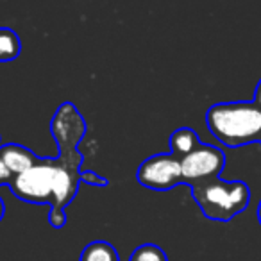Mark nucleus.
<instances>
[{"instance_id":"4","label":"nucleus","mask_w":261,"mask_h":261,"mask_svg":"<svg viewBox=\"0 0 261 261\" xmlns=\"http://www.w3.org/2000/svg\"><path fill=\"white\" fill-rule=\"evenodd\" d=\"M136 179L143 188L154 192H167L175 188L182 185L181 160L172 152L154 154L138 167Z\"/></svg>"},{"instance_id":"16","label":"nucleus","mask_w":261,"mask_h":261,"mask_svg":"<svg viewBox=\"0 0 261 261\" xmlns=\"http://www.w3.org/2000/svg\"><path fill=\"white\" fill-rule=\"evenodd\" d=\"M0 145H2V136H0Z\"/></svg>"},{"instance_id":"5","label":"nucleus","mask_w":261,"mask_h":261,"mask_svg":"<svg viewBox=\"0 0 261 261\" xmlns=\"http://www.w3.org/2000/svg\"><path fill=\"white\" fill-rule=\"evenodd\" d=\"M225 167V154L218 147L200 143L192 154L181 160L182 185L195 186L220 177Z\"/></svg>"},{"instance_id":"2","label":"nucleus","mask_w":261,"mask_h":261,"mask_svg":"<svg viewBox=\"0 0 261 261\" xmlns=\"http://www.w3.org/2000/svg\"><path fill=\"white\" fill-rule=\"evenodd\" d=\"M211 136L222 145L238 149L261 145V106L256 102H220L206 113Z\"/></svg>"},{"instance_id":"7","label":"nucleus","mask_w":261,"mask_h":261,"mask_svg":"<svg viewBox=\"0 0 261 261\" xmlns=\"http://www.w3.org/2000/svg\"><path fill=\"white\" fill-rule=\"evenodd\" d=\"M199 145H200V138L192 127H179V129H175L172 133L170 138H168L170 152L174 156H177L179 160L192 154Z\"/></svg>"},{"instance_id":"1","label":"nucleus","mask_w":261,"mask_h":261,"mask_svg":"<svg viewBox=\"0 0 261 261\" xmlns=\"http://www.w3.org/2000/svg\"><path fill=\"white\" fill-rule=\"evenodd\" d=\"M83 154L79 149L59 150L56 160L45 158L33 168L15 175L9 182L13 195L33 204H48V224L61 229L66 224L65 207L73 200L81 185Z\"/></svg>"},{"instance_id":"3","label":"nucleus","mask_w":261,"mask_h":261,"mask_svg":"<svg viewBox=\"0 0 261 261\" xmlns=\"http://www.w3.org/2000/svg\"><path fill=\"white\" fill-rule=\"evenodd\" d=\"M190 188L204 217L215 222L232 220L236 215L245 211L250 202V188L243 181H224L215 177Z\"/></svg>"},{"instance_id":"15","label":"nucleus","mask_w":261,"mask_h":261,"mask_svg":"<svg viewBox=\"0 0 261 261\" xmlns=\"http://www.w3.org/2000/svg\"><path fill=\"white\" fill-rule=\"evenodd\" d=\"M257 220L261 224V200H259V206H257Z\"/></svg>"},{"instance_id":"12","label":"nucleus","mask_w":261,"mask_h":261,"mask_svg":"<svg viewBox=\"0 0 261 261\" xmlns=\"http://www.w3.org/2000/svg\"><path fill=\"white\" fill-rule=\"evenodd\" d=\"M11 179H13V174L9 172V168L6 167L4 160L0 156V186H9Z\"/></svg>"},{"instance_id":"13","label":"nucleus","mask_w":261,"mask_h":261,"mask_svg":"<svg viewBox=\"0 0 261 261\" xmlns=\"http://www.w3.org/2000/svg\"><path fill=\"white\" fill-rule=\"evenodd\" d=\"M252 102H256L257 106H261V79H259V83H257L256 90H254V100Z\"/></svg>"},{"instance_id":"14","label":"nucleus","mask_w":261,"mask_h":261,"mask_svg":"<svg viewBox=\"0 0 261 261\" xmlns=\"http://www.w3.org/2000/svg\"><path fill=\"white\" fill-rule=\"evenodd\" d=\"M4 215H6V204H4V200H2V197H0V222H2Z\"/></svg>"},{"instance_id":"8","label":"nucleus","mask_w":261,"mask_h":261,"mask_svg":"<svg viewBox=\"0 0 261 261\" xmlns=\"http://www.w3.org/2000/svg\"><path fill=\"white\" fill-rule=\"evenodd\" d=\"M81 261H120V256L111 243L104 240H95L83 249Z\"/></svg>"},{"instance_id":"9","label":"nucleus","mask_w":261,"mask_h":261,"mask_svg":"<svg viewBox=\"0 0 261 261\" xmlns=\"http://www.w3.org/2000/svg\"><path fill=\"white\" fill-rule=\"evenodd\" d=\"M22 52L20 36L9 27H0V63L16 59Z\"/></svg>"},{"instance_id":"10","label":"nucleus","mask_w":261,"mask_h":261,"mask_svg":"<svg viewBox=\"0 0 261 261\" xmlns=\"http://www.w3.org/2000/svg\"><path fill=\"white\" fill-rule=\"evenodd\" d=\"M129 261H168L165 250L154 243H143L136 247L129 256Z\"/></svg>"},{"instance_id":"11","label":"nucleus","mask_w":261,"mask_h":261,"mask_svg":"<svg viewBox=\"0 0 261 261\" xmlns=\"http://www.w3.org/2000/svg\"><path fill=\"white\" fill-rule=\"evenodd\" d=\"M81 182H88L91 186H102V188L109 185L108 179L95 174L93 170H81Z\"/></svg>"},{"instance_id":"6","label":"nucleus","mask_w":261,"mask_h":261,"mask_svg":"<svg viewBox=\"0 0 261 261\" xmlns=\"http://www.w3.org/2000/svg\"><path fill=\"white\" fill-rule=\"evenodd\" d=\"M0 156L4 160L6 167L13 174V177L22 172L33 168L34 165L40 163L41 158H38L31 149L23 145H16V143H8V145H0Z\"/></svg>"}]
</instances>
